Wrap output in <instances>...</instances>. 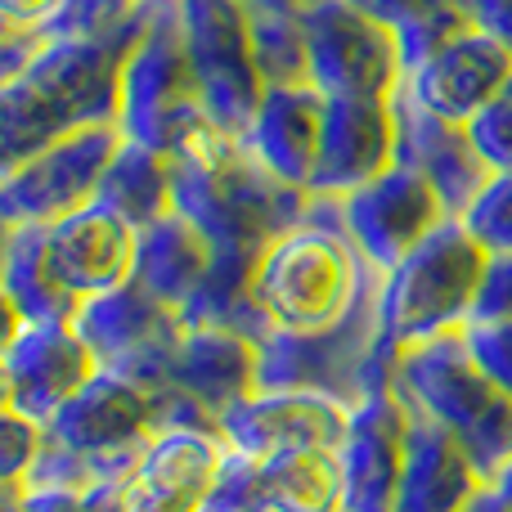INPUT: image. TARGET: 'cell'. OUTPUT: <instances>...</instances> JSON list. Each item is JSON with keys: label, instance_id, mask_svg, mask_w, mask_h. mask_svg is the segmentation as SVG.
Instances as JSON below:
<instances>
[{"label": "cell", "instance_id": "1", "mask_svg": "<svg viewBox=\"0 0 512 512\" xmlns=\"http://www.w3.org/2000/svg\"><path fill=\"white\" fill-rule=\"evenodd\" d=\"M144 32V9L90 41H45L18 77L0 81V171L36 158L54 140L122 113V72Z\"/></svg>", "mask_w": 512, "mask_h": 512}, {"label": "cell", "instance_id": "2", "mask_svg": "<svg viewBox=\"0 0 512 512\" xmlns=\"http://www.w3.org/2000/svg\"><path fill=\"white\" fill-rule=\"evenodd\" d=\"M176 212L212 248L265 252L310 212V189L279 180L243 140L207 117L171 149Z\"/></svg>", "mask_w": 512, "mask_h": 512}, {"label": "cell", "instance_id": "3", "mask_svg": "<svg viewBox=\"0 0 512 512\" xmlns=\"http://www.w3.org/2000/svg\"><path fill=\"white\" fill-rule=\"evenodd\" d=\"M373 279L378 270L355 252L342 225V198L310 194V212L256 261V301L270 333H315L337 324Z\"/></svg>", "mask_w": 512, "mask_h": 512}, {"label": "cell", "instance_id": "4", "mask_svg": "<svg viewBox=\"0 0 512 512\" xmlns=\"http://www.w3.org/2000/svg\"><path fill=\"white\" fill-rule=\"evenodd\" d=\"M486 252L463 230L459 216L436 225L405 261H396L378 279V346L382 360H400V351L432 342L445 333H463L477 306Z\"/></svg>", "mask_w": 512, "mask_h": 512}, {"label": "cell", "instance_id": "5", "mask_svg": "<svg viewBox=\"0 0 512 512\" xmlns=\"http://www.w3.org/2000/svg\"><path fill=\"white\" fill-rule=\"evenodd\" d=\"M391 391L409 409H423L450 436H459L486 481H495L512 463V396H504L477 369L463 333H445L400 351Z\"/></svg>", "mask_w": 512, "mask_h": 512}, {"label": "cell", "instance_id": "6", "mask_svg": "<svg viewBox=\"0 0 512 512\" xmlns=\"http://www.w3.org/2000/svg\"><path fill=\"white\" fill-rule=\"evenodd\" d=\"M198 122H207V108L189 63L180 0H144V32L122 72L117 126L126 140L171 153Z\"/></svg>", "mask_w": 512, "mask_h": 512}, {"label": "cell", "instance_id": "7", "mask_svg": "<svg viewBox=\"0 0 512 512\" xmlns=\"http://www.w3.org/2000/svg\"><path fill=\"white\" fill-rule=\"evenodd\" d=\"M378 279L337 324L315 333H279V328L265 333L256 342V387L319 391L342 405H360L364 373L378 346Z\"/></svg>", "mask_w": 512, "mask_h": 512}, {"label": "cell", "instance_id": "8", "mask_svg": "<svg viewBox=\"0 0 512 512\" xmlns=\"http://www.w3.org/2000/svg\"><path fill=\"white\" fill-rule=\"evenodd\" d=\"M158 432V396L122 373L99 369L59 414L45 423V441L86 459L104 481H126L144 445Z\"/></svg>", "mask_w": 512, "mask_h": 512}, {"label": "cell", "instance_id": "9", "mask_svg": "<svg viewBox=\"0 0 512 512\" xmlns=\"http://www.w3.org/2000/svg\"><path fill=\"white\" fill-rule=\"evenodd\" d=\"M122 126H86L36 158L0 171V225H54L99 198L108 167L122 149Z\"/></svg>", "mask_w": 512, "mask_h": 512}, {"label": "cell", "instance_id": "10", "mask_svg": "<svg viewBox=\"0 0 512 512\" xmlns=\"http://www.w3.org/2000/svg\"><path fill=\"white\" fill-rule=\"evenodd\" d=\"M189 63L203 108L225 135L243 140L265 99V81L252 54V18L234 0H180Z\"/></svg>", "mask_w": 512, "mask_h": 512}, {"label": "cell", "instance_id": "11", "mask_svg": "<svg viewBox=\"0 0 512 512\" xmlns=\"http://www.w3.org/2000/svg\"><path fill=\"white\" fill-rule=\"evenodd\" d=\"M72 328L90 346L99 369L122 373V378L140 382L149 391L162 387L171 355H176L180 337H185L180 310H171L167 301L144 292L135 279L81 301V310L72 315Z\"/></svg>", "mask_w": 512, "mask_h": 512}, {"label": "cell", "instance_id": "12", "mask_svg": "<svg viewBox=\"0 0 512 512\" xmlns=\"http://www.w3.org/2000/svg\"><path fill=\"white\" fill-rule=\"evenodd\" d=\"M310 86L333 95H396L405 86L400 41L387 23L351 0H319L306 14Z\"/></svg>", "mask_w": 512, "mask_h": 512}, {"label": "cell", "instance_id": "13", "mask_svg": "<svg viewBox=\"0 0 512 512\" xmlns=\"http://www.w3.org/2000/svg\"><path fill=\"white\" fill-rule=\"evenodd\" d=\"M99 373V360L72 319H41L18 324L0 342V382H5V409L50 423L81 387Z\"/></svg>", "mask_w": 512, "mask_h": 512}, {"label": "cell", "instance_id": "14", "mask_svg": "<svg viewBox=\"0 0 512 512\" xmlns=\"http://www.w3.org/2000/svg\"><path fill=\"white\" fill-rule=\"evenodd\" d=\"M351 405L319 391H288V387H256L239 405H230L216 423L221 441L248 459H274V454H306L328 450L337 454L346 441Z\"/></svg>", "mask_w": 512, "mask_h": 512}, {"label": "cell", "instance_id": "15", "mask_svg": "<svg viewBox=\"0 0 512 512\" xmlns=\"http://www.w3.org/2000/svg\"><path fill=\"white\" fill-rule=\"evenodd\" d=\"M203 512H346L337 454L306 450L248 459L230 450Z\"/></svg>", "mask_w": 512, "mask_h": 512}, {"label": "cell", "instance_id": "16", "mask_svg": "<svg viewBox=\"0 0 512 512\" xmlns=\"http://www.w3.org/2000/svg\"><path fill=\"white\" fill-rule=\"evenodd\" d=\"M445 221H450V212H445L441 194L418 171L400 167V162L342 198L346 234H351L355 252L378 274H387L396 261H405Z\"/></svg>", "mask_w": 512, "mask_h": 512}, {"label": "cell", "instance_id": "17", "mask_svg": "<svg viewBox=\"0 0 512 512\" xmlns=\"http://www.w3.org/2000/svg\"><path fill=\"white\" fill-rule=\"evenodd\" d=\"M396 167V95L324 99V135L310 176L315 198H346Z\"/></svg>", "mask_w": 512, "mask_h": 512}, {"label": "cell", "instance_id": "18", "mask_svg": "<svg viewBox=\"0 0 512 512\" xmlns=\"http://www.w3.org/2000/svg\"><path fill=\"white\" fill-rule=\"evenodd\" d=\"M212 427H162L126 477V512H203L225 463Z\"/></svg>", "mask_w": 512, "mask_h": 512}, {"label": "cell", "instance_id": "19", "mask_svg": "<svg viewBox=\"0 0 512 512\" xmlns=\"http://www.w3.org/2000/svg\"><path fill=\"white\" fill-rule=\"evenodd\" d=\"M409 409L396 391H373L351 405L346 441L337 450L346 512H396L400 468H405Z\"/></svg>", "mask_w": 512, "mask_h": 512}, {"label": "cell", "instance_id": "20", "mask_svg": "<svg viewBox=\"0 0 512 512\" xmlns=\"http://www.w3.org/2000/svg\"><path fill=\"white\" fill-rule=\"evenodd\" d=\"M135 243L140 230L126 225L104 203H90L63 221L45 225V256H50L54 279L77 301H90L99 292H113L131 283L135 274Z\"/></svg>", "mask_w": 512, "mask_h": 512}, {"label": "cell", "instance_id": "21", "mask_svg": "<svg viewBox=\"0 0 512 512\" xmlns=\"http://www.w3.org/2000/svg\"><path fill=\"white\" fill-rule=\"evenodd\" d=\"M396 162L418 171V176L441 194L450 216L468 212V203L490 180V167L481 162V153L472 149L468 126L409 104L400 90H396Z\"/></svg>", "mask_w": 512, "mask_h": 512}, {"label": "cell", "instance_id": "22", "mask_svg": "<svg viewBox=\"0 0 512 512\" xmlns=\"http://www.w3.org/2000/svg\"><path fill=\"white\" fill-rule=\"evenodd\" d=\"M508 77H512L508 54L499 50L490 36L468 32L454 45H445L441 54H432L427 63L409 68L400 95H405L409 104L436 113V117L472 122V113H477V108L486 104Z\"/></svg>", "mask_w": 512, "mask_h": 512}, {"label": "cell", "instance_id": "23", "mask_svg": "<svg viewBox=\"0 0 512 512\" xmlns=\"http://www.w3.org/2000/svg\"><path fill=\"white\" fill-rule=\"evenodd\" d=\"M481 486H490V481L477 472L459 436H450L423 409H409L396 512H463Z\"/></svg>", "mask_w": 512, "mask_h": 512}, {"label": "cell", "instance_id": "24", "mask_svg": "<svg viewBox=\"0 0 512 512\" xmlns=\"http://www.w3.org/2000/svg\"><path fill=\"white\" fill-rule=\"evenodd\" d=\"M162 387L198 400L221 423L225 409L256 391V342L239 333H225V328L185 324V337H180L176 355H171Z\"/></svg>", "mask_w": 512, "mask_h": 512}, {"label": "cell", "instance_id": "25", "mask_svg": "<svg viewBox=\"0 0 512 512\" xmlns=\"http://www.w3.org/2000/svg\"><path fill=\"white\" fill-rule=\"evenodd\" d=\"M319 135H324V95L315 86H265L243 144L297 189H310L319 162Z\"/></svg>", "mask_w": 512, "mask_h": 512}, {"label": "cell", "instance_id": "26", "mask_svg": "<svg viewBox=\"0 0 512 512\" xmlns=\"http://www.w3.org/2000/svg\"><path fill=\"white\" fill-rule=\"evenodd\" d=\"M212 243L194 230L180 212L162 216V221L144 225L140 243H135V274L144 292H153L158 301H167L171 310H185L189 297L198 292L207 265H212Z\"/></svg>", "mask_w": 512, "mask_h": 512}, {"label": "cell", "instance_id": "27", "mask_svg": "<svg viewBox=\"0 0 512 512\" xmlns=\"http://www.w3.org/2000/svg\"><path fill=\"white\" fill-rule=\"evenodd\" d=\"M0 292H5V310L23 324H41V319H72L81 301L63 292L54 279L50 256H45V225H5V243H0Z\"/></svg>", "mask_w": 512, "mask_h": 512}, {"label": "cell", "instance_id": "28", "mask_svg": "<svg viewBox=\"0 0 512 512\" xmlns=\"http://www.w3.org/2000/svg\"><path fill=\"white\" fill-rule=\"evenodd\" d=\"M256 261H261V252L216 248L203 283L189 297V306L180 310V319L189 328H225V333H239L248 342H261L270 333V319L256 301Z\"/></svg>", "mask_w": 512, "mask_h": 512}, {"label": "cell", "instance_id": "29", "mask_svg": "<svg viewBox=\"0 0 512 512\" xmlns=\"http://www.w3.org/2000/svg\"><path fill=\"white\" fill-rule=\"evenodd\" d=\"M108 212H117L126 225L144 230V225L162 221L176 212V171H171V153L149 149V144L122 140L113 167H108L99 198Z\"/></svg>", "mask_w": 512, "mask_h": 512}, {"label": "cell", "instance_id": "30", "mask_svg": "<svg viewBox=\"0 0 512 512\" xmlns=\"http://www.w3.org/2000/svg\"><path fill=\"white\" fill-rule=\"evenodd\" d=\"M252 54L265 86H310L306 18L301 14H248Z\"/></svg>", "mask_w": 512, "mask_h": 512}, {"label": "cell", "instance_id": "31", "mask_svg": "<svg viewBox=\"0 0 512 512\" xmlns=\"http://www.w3.org/2000/svg\"><path fill=\"white\" fill-rule=\"evenodd\" d=\"M468 32H477V23H472V0H427L423 9H414V14L396 27L405 72L427 63L432 54H441L445 45H454Z\"/></svg>", "mask_w": 512, "mask_h": 512}, {"label": "cell", "instance_id": "32", "mask_svg": "<svg viewBox=\"0 0 512 512\" xmlns=\"http://www.w3.org/2000/svg\"><path fill=\"white\" fill-rule=\"evenodd\" d=\"M144 0H59L36 27L41 41H90V36H108L140 18Z\"/></svg>", "mask_w": 512, "mask_h": 512}, {"label": "cell", "instance_id": "33", "mask_svg": "<svg viewBox=\"0 0 512 512\" xmlns=\"http://www.w3.org/2000/svg\"><path fill=\"white\" fill-rule=\"evenodd\" d=\"M5 512H126V481H99L90 490L18 486L5 490Z\"/></svg>", "mask_w": 512, "mask_h": 512}, {"label": "cell", "instance_id": "34", "mask_svg": "<svg viewBox=\"0 0 512 512\" xmlns=\"http://www.w3.org/2000/svg\"><path fill=\"white\" fill-rule=\"evenodd\" d=\"M459 221L481 243L486 256L512 252V171H495Z\"/></svg>", "mask_w": 512, "mask_h": 512}, {"label": "cell", "instance_id": "35", "mask_svg": "<svg viewBox=\"0 0 512 512\" xmlns=\"http://www.w3.org/2000/svg\"><path fill=\"white\" fill-rule=\"evenodd\" d=\"M463 126H468L472 149L481 153L490 176H495V171H512V77L472 113V122H463Z\"/></svg>", "mask_w": 512, "mask_h": 512}, {"label": "cell", "instance_id": "36", "mask_svg": "<svg viewBox=\"0 0 512 512\" xmlns=\"http://www.w3.org/2000/svg\"><path fill=\"white\" fill-rule=\"evenodd\" d=\"M41 454H45V423H32V418L0 405V486L5 490L27 486Z\"/></svg>", "mask_w": 512, "mask_h": 512}, {"label": "cell", "instance_id": "37", "mask_svg": "<svg viewBox=\"0 0 512 512\" xmlns=\"http://www.w3.org/2000/svg\"><path fill=\"white\" fill-rule=\"evenodd\" d=\"M463 342H468V355L477 360V369L504 396H512V319H472L463 328Z\"/></svg>", "mask_w": 512, "mask_h": 512}, {"label": "cell", "instance_id": "38", "mask_svg": "<svg viewBox=\"0 0 512 512\" xmlns=\"http://www.w3.org/2000/svg\"><path fill=\"white\" fill-rule=\"evenodd\" d=\"M472 319H512V252L486 256V270H481V288H477ZM472 319H468V324H472Z\"/></svg>", "mask_w": 512, "mask_h": 512}, {"label": "cell", "instance_id": "39", "mask_svg": "<svg viewBox=\"0 0 512 512\" xmlns=\"http://www.w3.org/2000/svg\"><path fill=\"white\" fill-rule=\"evenodd\" d=\"M472 23L512 59V0H472Z\"/></svg>", "mask_w": 512, "mask_h": 512}, {"label": "cell", "instance_id": "40", "mask_svg": "<svg viewBox=\"0 0 512 512\" xmlns=\"http://www.w3.org/2000/svg\"><path fill=\"white\" fill-rule=\"evenodd\" d=\"M54 5H59V0H0V23L5 27H41Z\"/></svg>", "mask_w": 512, "mask_h": 512}, {"label": "cell", "instance_id": "41", "mask_svg": "<svg viewBox=\"0 0 512 512\" xmlns=\"http://www.w3.org/2000/svg\"><path fill=\"white\" fill-rule=\"evenodd\" d=\"M351 5H360L364 14H373L378 23H387L391 32H396V27L405 23V18L414 14V9H423L427 0H351Z\"/></svg>", "mask_w": 512, "mask_h": 512}, {"label": "cell", "instance_id": "42", "mask_svg": "<svg viewBox=\"0 0 512 512\" xmlns=\"http://www.w3.org/2000/svg\"><path fill=\"white\" fill-rule=\"evenodd\" d=\"M234 5H243L248 14H301L306 18L319 0H234Z\"/></svg>", "mask_w": 512, "mask_h": 512}, {"label": "cell", "instance_id": "43", "mask_svg": "<svg viewBox=\"0 0 512 512\" xmlns=\"http://www.w3.org/2000/svg\"><path fill=\"white\" fill-rule=\"evenodd\" d=\"M463 512H512V504H508L504 495H499L495 486H481L477 495L468 499V508H463Z\"/></svg>", "mask_w": 512, "mask_h": 512}, {"label": "cell", "instance_id": "44", "mask_svg": "<svg viewBox=\"0 0 512 512\" xmlns=\"http://www.w3.org/2000/svg\"><path fill=\"white\" fill-rule=\"evenodd\" d=\"M490 486H495V490H499V495H504V499H508V504H512V463H508V468H504V472H499V477H495V481H490Z\"/></svg>", "mask_w": 512, "mask_h": 512}]
</instances>
